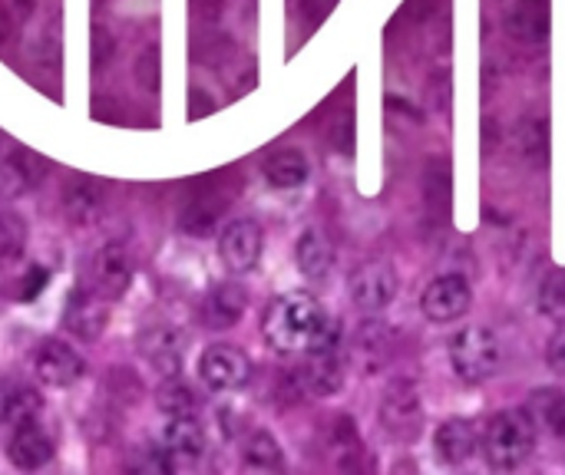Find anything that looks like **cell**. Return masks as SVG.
<instances>
[{
  "instance_id": "6da1fadb",
  "label": "cell",
  "mask_w": 565,
  "mask_h": 475,
  "mask_svg": "<svg viewBox=\"0 0 565 475\" xmlns=\"http://www.w3.org/2000/svg\"><path fill=\"white\" fill-rule=\"evenodd\" d=\"M262 334L278 354H318L341 347V321L305 291L275 298L262 317Z\"/></svg>"
},
{
  "instance_id": "7a4b0ae2",
  "label": "cell",
  "mask_w": 565,
  "mask_h": 475,
  "mask_svg": "<svg viewBox=\"0 0 565 475\" xmlns=\"http://www.w3.org/2000/svg\"><path fill=\"white\" fill-rule=\"evenodd\" d=\"M480 450L487 463L500 473H513L530 463L536 450V423L526 410H500L480 433Z\"/></svg>"
},
{
  "instance_id": "3957f363",
  "label": "cell",
  "mask_w": 565,
  "mask_h": 475,
  "mask_svg": "<svg viewBox=\"0 0 565 475\" xmlns=\"http://www.w3.org/2000/svg\"><path fill=\"white\" fill-rule=\"evenodd\" d=\"M450 367L457 380L463 384H487L503 367V347L500 337L487 327H463L450 341Z\"/></svg>"
},
{
  "instance_id": "277c9868",
  "label": "cell",
  "mask_w": 565,
  "mask_h": 475,
  "mask_svg": "<svg viewBox=\"0 0 565 475\" xmlns=\"http://www.w3.org/2000/svg\"><path fill=\"white\" fill-rule=\"evenodd\" d=\"M381 430L397 443H414L424 430V403L411 380H394L377 407Z\"/></svg>"
},
{
  "instance_id": "5b68a950",
  "label": "cell",
  "mask_w": 565,
  "mask_h": 475,
  "mask_svg": "<svg viewBox=\"0 0 565 475\" xmlns=\"http://www.w3.org/2000/svg\"><path fill=\"white\" fill-rule=\"evenodd\" d=\"M199 377L209 390L215 393H235L242 387H248L252 380V360L245 350L232 347V344H215L205 347L199 357Z\"/></svg>"
},
{
  "instance_id": "8992f818",
  "label": "cell",
  "mask_w": 565,
  "mask_h": 475,
  "mask_svg": "<svg viewBox=\"0 0 565 475\" xmlns=\"http://www.w3.org/2000/svg\"><path fill=\"white\" fill-rule=\"evenodd\" d=\"M470 304H473V288L463 274H440L420 294V311L434 324L460 321L470 311Z\"/></svg>"
},
{
  "instance_id": "52a82bcc",
  "label": "cell",
  "mask_w": 565,
  "mask_h": 475,
  "mask_svg": "<svg viewBox=\"0 0 565 475\" xmlns=\"http://www.w3.org/2000/svg\"><path fill=\"white\" fill-rule=\"evenodd\" d=\"M348 294L351 301L367 311V314H381L391 307V301L397 298V274L387 261H364L361 268L351 271L348 278Z\"/></svg>"
},
{
  "instance_id": "ba28073f",
  "label": "cell",
  "mask_w": 565,
  "mask_h": 475,
  "mask_svg": "<svg viewBox=\"0 0 565 475\" xmlns=\"http://www.w3.org/2000/svg\"><path fill=\"white\" fill-rule=\"evenodd\" d=\"M265 248V231L252 218H235L218 235V255L232 274H248L258 268Z\"/></svg>"
},
{
  "instance_id": "9c48e42d",
  "label": "cell",
  "mask_w": 565,
  "mask_h": 475,
  "mask_svg": "<svg viewBox=\"0 0 565 475\" xmlns=\"http://www.w3.org/2000/svg\"><path fill=\"white\" fill-rule=\"evenodd\" d=\"M132 274H136V265L122 245H103L89 261V288L106 301L122 298L132 284Z\"/></svg>"
},
{
  "instance_id": "30bf717a",
  "label": "cell",
  "mask_w": 565,
  "mask_h": 475,
  "mask_svg": "<svg viewBox=\"0 0 565 475\" xmlns=\"http://www.w3.org/2000/svg\"><path fill=\"white\" fill-rule=\"evenodd\" d=\"M43 179V159L13 139H0V195L20 198L33 192Z\"/></svg>"
},
{
  "instance_id": "8fae6325",
  "label": "cell",
  "mask_w": 565,
  "mask_h": 475,
  "mask_svg": "<svg viewBox=\"0 0 565 475\" xmlns=\"http://www.w3.org/2000/svg\"><path fill=\"white\" fill-rule=\"evenodd\" d=\"M109 324V311H106V298H99L93 288H73L63 307V327L76 337V341H99L103 331Z\"/></svg>"
},
{
  "instance_id": "7c38bea8",
  "label": "cell",
  "mask_w": 565,
  "mask_h": 475,
  "mask_svg": "<svg viewBox=\"0 0 565 475\" xmlns=\"http://www.w3.org/2000/svg\"><path fill=\"white\" fill-rule=\"evenodd\" d=\"M139 354L156 374L179 377V370L185 364V334L169 324H156L139 334Z\"/></svg>"
},
{
  "instance_id": "4fadbf2b",
  "label": "cell",
  "mask_w": 565,
  "mask_h": 475,
  "mask_svg": "<svg viewBox=\"0 0 565 475\" xmlns=\"http://www.w3.org/2000/svg\"><path fill=\"white\" fill-rule=\"evenodd\" d=\"M33 370L46 387H73L86 374V360L63 341H43L33 354Z\"/></svg>"
},
{
  "instance_id": "5bb4252c",
  "label": "cell",
  "mask_w": 565,
  "mask_h": 475,
  "mask_svg": "<svg viewBox=\"0 0 565 475\" xmlns=\"http://www.w3.org/2000/svg\"><path fill=\"white\" fill-rule=\"evenodd\" d=\"M394 357H397V334L381 321L361 324V331H358V337L351 344V360L364 374H377V370L391 367Z\"/></svg>"
},
{
  "instance_id": "9a60e30c",
  "label": "cell",
  "mask_w": 565,
  "mask_h": 475,
  "mask_svg": "<svg viewBox=\"0 0 565 475\" xmlns=\"http://www.w3.org/2000/svg\"><path fill=\"white\" fill-rule=\"evenodd\" d=\"M503 26L520 43H546L553 30V7L550 0H513L503 13Z\"/></svg>"
},
{
  "instance_id": "2e32d148",
  "label": "cell",
  "mask_w": 565,
  "mask_h": 475,
  "mask_svg": "<svg viewBox=\"0 0 565 475\" xmlns=\"http://www.w3.org/2000/svg\"><path fill=\"white\" fill-rule=\"evenodd\" d=\"M245 311H248V291L235 281H222L202 301V324L212 331H228L245 317Z\"/></svg>"
},
{
  "instance_id": "e0dca14e",
  "label": "cell",
  "mask_w": 565,
  "mask_h": 475,
  "mask_svg": "<svg viewBox=\"0 0 565 475\" xmlns=\"http://www.w3.org/2000/svg\"><path fill=\"white\" fill-rule=\"evenodd\" d=\"M7 460L23 473L43 469L53 460V440L33 420H23L7 440Z\"/></svg>"
},
{
  "instance_id": "ac0fdd59",
  "label": "cell",
  "mask_w": 565,
  "mask_h": 475,
  "mask_svg": "<svg viewBox=\"0 0 565 475\" xmlns=\"http://www.w3.org/2000/svg\"><path fill=\"white\" fill-rule=\"evenodd\" d=\"M162 450L169 453V460L179 463H195L205 456V430L202 423L185 413V417H172L162 430Z\"/></svg>"
},
{
  "instance_id": "d6986e66",
  "label": "cell",
  "mask_w": 565,
  "mask_h": 475,
  "mask_svg": "<svg viewBox=\"0 0 565 475\" xmlns=\"http://www.w3.org/2000/svg\"><path fill=\"white\" fill-rule=\"evenodd\" d=\"M434 450L447 466H463L480 450V433L473 420H447L434 433Z\"/></svg>"
},
{
  "instance_id": "ffe728a7",
  "label": "cell",
  "mask_w": 565,
  "mask_h": 475,
  "mask_svg": "<svg viewBox=\"0 0 565 475\" xmlns=\"http://www.w3.org/2000/svg\"><path fill=\"white\" fill-rule=\"evenodd\" d=\"M225 205H228V198L215 195V188H195L179 215V228L192 238H209L215 231Z\"/></svg>"
},
{
  "instance_id": "44dd1931",
  "label": "cell",
  "mask_w": 565,
  "mask_h": 475,
  "mask_svg": "<svg viewBox=\"0 0 565 475\" xmlns=\"http://www.w3.org/2000/svg\"><path fill=\"white\" fill-rule=\"evenodd\" d=\"M298 377L305 384V393L334 397L344 387V364H341L338 350H318V354H308V360L298 370Z\"/></svg>"
},
{
  "instance_id": "7402d4cb",
  "label": "cell",
  "mask_w": 565,
  "mask_h": 475,
  "mask_svg": "<svg viewBox=\"0 0 565 475\" xmlns=\"http://www.w3.org/2000/svg\"><path fill=\"white\" fill-rule=\"evenodd\" d=\"M295 261H298V271L308 278V281H324L331 271H334V245L324 231L318 228H308L301 231L298 245H295Z\"/></svg>"
},
{
  "instance_id": "603a6c76",
  "label": "cell",
  "mask_w": 565,
  "mask_h": 475,
  "mask_svg": "<svg viewBox=\"0 0 565 475\" xmlns=\"http://www.w3.org/2000/svg\"><path fill=\"white\" fill-rule=\"evenodd\" d=\"M424 205L440 222L450 218V205H454V172H450L447 155H437V159H430L424 165Z\"/></svg>"
},
{
  "instance_id": "cb8c5ba5",
  "label": "cell",
  "mask_w": 565,
  "mask_h": 475,
  "mask_svg": "<svg viewBox=\"0 0 565 475\" xmlns=\"http://www.w3.org/2000/svg\"><path fill=\"white\" fill-rule=\"evenodd\" d=\"M63 212L73 225H89L99 218L103 212V188L99 182L79 175V179H70L66 188H63Z\"/></svg>"
},
{
  "instance_id": "d4e9b609",
  "label": "cell",
  "mask_w": 565,
  "mask_h": 475,
  "mask_svg": "<svg viewBox=\"0 0 565 475\" xmlns=\"http://www.w3.org/2000/svg\"><path fill=\"white\" fill-rule=\"evenodd\" d=\"M40 410V393L13 377H0V427H17L33 420Z\"/></svg>"
},
{
  "instance_id": "484cf974",
  "label": "cell",
  "mask_w": 565,
  "mask_h": 475,
  "mask_svg": "<svg viewBox=\"0 0 565 475\" xmlns=\"http://www.w3.org/2000/svg\"><path fill=\"white\" fill-rule=\"evenodd\" d=\"M308 175H311V165L301 149H278L265 159V179L275 188H301Z\"/></svg>"
},
{
  "instance_id": "4316f807",
  "label": "cell",
  "mask_w": 565,
  "mask_h": 475,
  "mask_svg": "<svg viewBox=\"0 0 565 475\" xmlns=\"http://www.w3.org/2000/svg\"><path fill=\"white\" fill-rule=\"evenodd\" d=\"M526 413L533 417V423H540L550 436L565 440V390L559 387H540L530 393V407Z\"/></svg>"
},
{
  "instance_id": "83f0119b",
  "label": "cell",
  "mask_w": 565,
  "mask_h": 475,
  "mask_svg": "<svg viewBox=\"0 0 565 475\" xmlns=\"http://www.w3.org/2000/svg\"><path fill=\"white\" fill-rule=\"evenodd\" d=\"M516 142L523 149V155L533 162V165H550V116H526L520 122V132H516Z\"/></svg>"
},
{
  "instance_id": "f1b7e54d",
  "label": "cell",
  "mask_w": 565,
  "mask_h": 475,
  "mask_svg": "<svg viewBox=\"0 0 565 475\" xmlns=\"http://www.w3.org/2000/svg\"><path fill=\"white\" fill-rule=\"evenodd\" d=\"M26 222L17 212H0V268H10L26 255Z\"/></svg>"
},
{
  "instance_id": "f546056e",
  "label": "cell",
  "mask_w": 565,
  "mask_h": 475,
  "mask_svg": "<svg viewBox=\"0 0 565 475\" xmlns=\"http://www.w3.org/2000/svg\"><path fill=\"white\" fill-rule=\"evenodd\" d=\"M242 456H245V466H252V469H281L285 466V453L278 446V440L265 430H255L245 440Z\"/></svg>"
},
{
  "instance_id": "4dcf8cb0",
  "label": "cell",
  "mask_w": 565,
  "mask_h": 475,
  "mask_svg": "<svg viewBox=\"0 0 565 475\" xmlns=\"http://www.w3.org/2000/svg\"><path fill=\"white\" fill-rule=\"evenodd\" d=\"M159 410L169 413V417H185V413L199 410V397H195V390L185 380L166 377V384L159 390Z\"/></svg>"
},
{
  "instance_id": "1f68e13d",
  "label": "cell",
  "mask_w": 565,
  "mask_h": 475,
  "mask_svg": "<svg viewBox=\"0 0 565 475\" xmlns=\"http://www.w3.org/2000/svg\"><path fill=\"white\" fill-rule=\"evenodd\" d=\"M540 311L553 321H565V268L559 271H550L543 288H540V298H536Z\"/></svg>"
},
{
  "instance_id": "d6a6232c",
  "label": "cell",
  "mask_w": 565,
  "mask_h": 475,
  "mask_svg": "<svg viewBox=\"0 0 565 475\" xmlns=\"http://www.w3.org/2000/svg\"><path fill=\"white\" fill-rule=\"evenodd\" d=\"M136 79L146 93L159 89V50L156 46H146L142 56L136 60Z\"/></svg>"
},
{
  "instance_id": "836d02e7",
  "label": "cell",
  "mask_w": 565,
  "mask_h": 475,
  "mask_svg": "<svg viewBox=\"0 0 565 475\" xmlns=\"http://www.w3.org/2000/svg\"><path fill=\"white\" fill-rule=\"evenodd\" d=\"M46 284H50V271L46 268H30V274L20 281V301H36Z\"/></svg>"
},
{
  "instance_id": "e575fe53",
  "label": "cell",
  "mask_w": 565,
  "mask_h": 475,
  "mask_svg": "<svg viewBox=\"0 0 565 475\" xmlns=\"http://www.w3.org/2000/svg\"><path fill=\"white\" fill-rule=\"evenodd\" d=\"M546 364L553 374L565 377V327H559L553 337H550V347H546Z\"/></svg>"
},
{
  "instance_id": "d590c367",
  "label": "cell",
  "mask_w": 565,
  "mask_h": 475,
  "mask_svg": "<svg viewBox=\"0 0 565 475\" xmlns=\"http://www.w3.org/2000/svg\"><path fill=\"white\" fill-rule=\"evenodd\" d=\"M331 145L338 149V152H354V122H351V116H341L338 119V126H334V132H331Z\"/></svg>"
},
{
  "instance_id": "8d00e7d4",
  "label": "cell",
  "mask_w": 565,
  "mask_h": 475,
  "mask_svg": "<svg viewBox=\"0 0 565 475\" xmlns=\"http://www.w3.org/2000/svg\"><path fill=\"white\" fill-rule=\"evenodd\" d=\"M331 7H334V0H301V17L308 23H321L331 13Z\"/></svg>"
},
{
  "instance_id": "74e56055",
  "label": "cell",
  "mask_w": 565,
  "mask_h": 475,
  "mask_svg": "<svg viewBox=\"0 0 565 475\" xmlns=\"http://www.w3.org/2000/svg\"><path fill=\"white\" fill-rule=\"evenodd\" d=\"M109 50H113V40L106 30H96L93 33V66H106L109 63Z\"/></svg>"
},
{
  "instance_id": "f35d334b",
  "label": "cell",
  "mask_w": 565,
  "mask_h": 475,
  "mask_svg": "<svg viewBox=\"0 0 565 475\" xmlns=\"http://www.w3.org/2000/svg\"><path fill=\"white\" fill-rule=\"evenodd\" d=\"M212 109H215L212 96H205L202 89H192V119H202V116H209Z\"/></svg>"
}]
</instances>
